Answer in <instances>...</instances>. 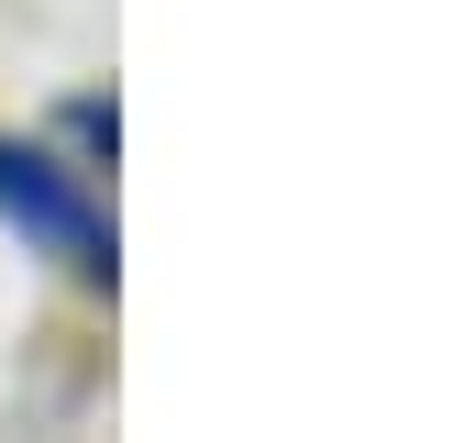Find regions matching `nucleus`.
Masks as SVG:
<instances>
[{
	"mask_svg": "<svg viewBox=\"0 0 454 443\" xmlns=\"http://www.w3.org/2000/svg\"><path fill=\"white\" fill-rule=\"evenodd\" d=\"M0 222H12L34 255L78 266V277H111V222H100V199H89V167H67V155H44V144H12V133H0Z\"/></svg>",
	"mask_w": 454,
	"mask_h": 443,
	"instance_id": "nucleus-1",
	"label": "nucleus"
}]
</instances>
